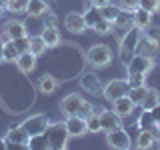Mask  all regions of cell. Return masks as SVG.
I'll use <instances>...</instances> for the list:
<instances>
[{
	"label": "cell",
	"instance_id": "obj_46",
	"mask_svg": "<svg viewBox=\"0 0 160 150\" xmlns=\"http://www.w3.org/2000/svg\"><path fill=\"white\" fill-rule=\"evenodd\" d=\"M154 134H156V140H158V142H160V126L156 128V132H154Z\"/></svg>",
	"mask_w": 160,
	"mask_h": 150
},
{
	"label": "cell",
	"instance_id": "obj_8",
	"mask_svg": "<svg viewBox=\"0 0 160 150\" xmlns=\"http://www.w3.org/2000/svg\"><path fill=\"white\" fill-rule=\"evenodd\" d=\"M6 142H8V148H14V146H20V148H28V140H30V134L26 132L24 126H14L6 132Z\"/></svg>",
	"mask_w": 160,
	"mask_h": 150
},
{
	"label": "cell",
	"instance_id": "obj_18",
	"mask_svg": "<svg viewBox=\"0 0 160 150\" xmlns=\"http://www.w3.org/2000/svg\"><path fill=\"white\" fill-rule=\"evenodd\" d=\"M132 20H134V26H138L140 30H146L150 24H152V12H148V10L138 6L132 12Z\"/></svg>",
	"mask_w": 160,
	"mask_h": 150
},
{
	"label": "cell",
	"instance_id": "obj_2",
	"mask_svg": "<svg viewBox=\"0 0 160 150\" xmlns=\"http://www.w3.org/2000/svg\"><path fill=\"white\" fill-rule=\"evenodd\" d=\"M142 32L144 30H140L138 26H132L124 32L122 40H120V58H122L124 64L136 54V46H138V40L142 36Z\"/></svg>",
	"mask_w": 160,
	"mask_h": 150
},
{
	"label": "cell",
	"instance_id": "obj_11",
	"mask_svg": "<svg viewBox=\"0 0 160 150\" xmlns=\"http://www.w3.org/2000/svg\"><path fill=\"white\" fill-rule=\"evenodd\" d=\"M82 102H84V98L80 96L78 92H72V94H68V96L62 98V102H60V110H62L64 116H72V114H78Z\"/></svg>",
	"mask_w": 160,
	"mask_h": 150
},
{
	"label": "cell",
	"instance_id": "obj_37",
	"mask_svg": "<svg viewBox=\"0 0 160 150\" xmlns=\"http://www.w3.org/2000/svg\"><path fill=\"white\" fill-rule=\"evenodd\" d=\"M138 6L154 14V12L160 10V0H138Z\"/></svg>",
	"mask_w": 160,
	"mask_h": 150
},
{
	"label": "cell",
	"instance_id": "obj_22",
	"mask_svg": "<svg viewBox=\"0 0 160 150\" xmlns=\"http://www.w3.org/2000/svg\"><path fill=\"white\" fill-rule=\"evenodd\" d=\"M56 88H58V80L54 78L52 74H44V76L38 80V90L44 92V94H52Z\"/></svg>",
	"mask_w": 160,
	"mask_h": 150
},
{
	"label": "cell",
	"instance_id": "obj_15",
	"mask_svg": "<svg viewBox=\"0 0 160 150\" xmlns=\"http://www.w3.org/2000/svg\"><path fill=\"white\" fill-rule=\"evenodd\" d=\"M134 108H136V104L130 100L128 94H126V96H120L118 100H114V102H112V110L118 114L120 118H128L130 114L134 112Z\"/></svg>",
	"mask_w": 160,
	"mask_h": 150
},
{
	"label": "cell",
	"instance_id": "obj_35",
	"mask_svg": "<svg viewBox=\"0 0 160 150\" xmlns=\"http://www.w3.org/2000/svg\"><path fill=\"white\" fill-rule=\"evenodd\" d=\"M120 6H114V4H108V6H104V8H100V12H102V16L110 20V22H114V18L118 16V12H120Z\"/></svg>",
	"mask_w": 160,
	"mask_h": 150
},
{
	"label": "cell",
	"instance_id": "obj_29",
	"mask_svg": "<svg viewBox=\"0 0 160 150\" xmlns=\"http://www.w3.org/2000/svg\"><path fill=\"white\" fill-rule=\"evenodd\" d=\"M146 90H148L146 84H144V86L130 88V90H128V96H130V100H132L136 106H140V104H142V100H144V96H146Z\"/></svg>",
	"mask_w": 160,
	"mask_h": 150
},
{
	"label": "cell",
	"instance_id": "obj_26",
	"mask_svg": "<svg viewBox=\"0 0 160 150\" xmlns=\"http://www.w3.org/2000/svg\"><path fill=\"white\" fill-rule=\"evenodd\" d=\"M46 42H44L42 40V36H40V34H36V36H30V52L34 54V56H42L44 52H46Z\"/></svg>",
	"mask_w": 160,
	"mask_h": 150
},
{
	"label": "cell",
	"instance_id": "obj_20",
	"mask_svg": "<svg viewBox=\"0 0 160 150\" xmlns=\"http://www.w3.org/2000/svg\"><path fill=\"white\" fill-rule=\"evenodd\" d=\"M26 12L30 14V16H40V18H42L44 14L52 12V10H50V4L46 2V0H28Z\"/></svg>",
	"mask_w": 160,
	"mask_h": 150
},
{
	"label": "cell",
	"instance_id": "obj_9",
	"mask_svg": "<svg viewBox=\"0 0 160 150\" xmlns=\"http://www.w3.org/2000/svg\"><path fill=\"white\" fill-rule=\"evenodd\" d=\"M22 126L26 128V132L30 136H38V134H44L48 128V118L44 114H34V116H28L22 122Z\"/></svg>",
	"mask_w": 160,
	"mask_h": 150
},
{
	"label": "cell",
	"instance_id": "obj_43",
	"mask_svg": "<svg viewBox=\"0 0 160 150\" xmlns=\"http://www.w3.org/2000/svg\"><path fill=\"white\" fill-rule=\"evenodd\" d=\"M4 148H8V142H6V138H2V140H0V150H4Z\"/></svg>",
	"mask_w": 160,
	"mask_h": 150
},
{
	"label": "cell",
	"instance_id": "obj_34",
	"mask_svg": "<svg viewBox=\"0 0 160 150\" xmlns=\"http://www.w3.org/2000/svg\"><path fill=\"white\" fill-rule=\"evenodd\" d=\"M128 86L130 88H136V86H144L146 84V74H140V72H134V74H128Z\"/></svg>",
	"mask_w": 160,
	"mask_h": 150
},
{
	"label": "cell",
	"instance_id": "obj_4",
	"mask_svg": "<svg viewBox=\"0 0 160 150\" xmlns=\"http://www.w3.org/2000/svg\"><path fill=\"white\" fill-rule=\"evenodd\" d=\"M154 68V56H144V54H134L132 58L126 62V70L128 74L140 72V74H146Z\"/></svg>",
	"mask_w": 160,
	"mask_h": 150
},
{
	"label": "cell",
	"instance_id": "obj_14",
	"mask_svg": "<svg viewBox=\"0 0 160 150\" xmlns=\"http://www.w3.org/2000/svg\"><path fill=\"white\" fill-rule=\"evenodd\" d=\"M64 26H66L72 34H82L86 30V22H84V16L80 12H70L64 18Z\"/></svg>",
	"mask_w": 160,
	"mask_h": 150
},
{
	"label": "cell",
	"instance_id": "obj_12",
	"mask_svg": "<svg viewBox=\"0 0 160 150\" xmlns=\"http://www.w3.org/2000/svg\"><path fill=\"white\" fill-rule=\"evenodd\" d=\"M160 50V42L154 38H150L146 32H142V36L138 40L136 54H144V56H156V52Z\"/></svg>",
	"mask_w": 160,
	"mask_h": 150
},
{
	"label": "cell",
	"instance_id": "obj_27",
	"mask_svg": "<svg viewBox=\"0 0 160 150\" xmlns=\"http://www.w3.org/2000/svg\"><path fill=\"white\" fill-rule=\"evenodd\" d=\"M138 128L140 130H154V132H156V122H154L150 110L142 108V114H140V118H138Z\"/></svg>",
	"mask_w": 160,
	"mask_h": 150
},
{
	"label": "cell",
	"instance_id": "obj_40",
	"mask_svg": "<svg viewBox=\"0 0 160 150\" xmlns=\"http://www.w3.org/2000/svg\"><path fill=\"white\" fill-rule=\"evenodd\" d=\"M144 32H146L150 38H154V40H158V42H160V28H154L152 24H150V26L144 30Z\"/></svg>",
	"mask_w": 160,
	"mask_h": 150
},
{
	"label": "cell",
	"instance_id": "obj_19",
	"mask_svg": "<svg viewBox=\"0 0 160 150\" xmlns=\"http://www.w3.org/2000/svg\"><path fill=\"white\" fill-rule=\"evenodd\" d=\"M132 12L134 10H120L118 12V16L114 18V28H118V30H124V32H126L128 28H132L134 26V20H132Z\"/></svg>",
	"mask_w": 160,
	"mask_h": 150
},
{
	"label": "cell",
	"instance_id": "obj_10",
	"mask_svg": "<svg viewBox=\"0 0 160 150\" xmlns=\"http://www.w3.org/2000/svg\"><path fill=\"white\" fill-rule=\"evenodd\" d=\"M66 124V130L70 134V138H82L84 134L88 132V126H86V118L78 116V114H72V116H66L64 120Z\"/></svg>",
	"mask_w": 160,
	"mask_h": 150
},
{
	"label": "cell",
	"instance_id": "obj_21",
	"mask_svg": "<svg viewBox=\"0 0 160 150\" xmlns=\"http://www.w3.org/2000/svg\"><path fill=\"white\" fill-rule=\"evenodd\" d=\"M40 36H42V40L46 42L48 48H54L60 44V32L56 26H44L42 32H40Z\"/></svg>",
	"mask_w": 160,
	"mask_h": 150
},
{
	"label": "cell",
	"instance_id": "obj_38",
	"mask_svg": "<svg viewBox=\"0 0 160 150\" xmlns=\"http://www.w3.org/2000/svg\"><path fill=\"white\" fill-rule=\"evenodd\" d=\"M92 112H94V104H92V102H86V100H84V102H82V106H80V110H78V116L88 118Z\"/></svg>",
	"mask_w": 160,
	"mask_h": 150
},
{
	"label": "cell",
	"instance_id": "obj_13",
	"mask_svg": "<svg viewBox=\"0 0 160 150\" xmlns=\"http://www.w3.org/2000/svg\"><path fill=\"white\" fill-rule=\"evenodd\" d=\"M98 116H100V126H102L104 132H110V130H114V128H120L122 126V118L118 116L114 110H102V112H98Z\"/></svg>",
	"mask_w": 160,
	"mask_h": 150
},
{
	"label": "cell",
	"instance_id": "obj_1",
	"mask_svg": "<svg viewBox=\"0 0 160 150\" xmlns=\"http://www.w3.org/2000/svg\"><path fill=\"white\" fill-rule=\"evenodd\" d=\"M44 136L48 138V146L52 150H64L68 146V130H66V124L64 122H52L48 124L46 132H44Z\"/></svg>",
	"mask_w": 160,
	"mask_h": 150
},
{
	"label": "cell",
	"instance_id": "obj_44",
	"mask_svg": "<svg viewBox=\"0 0 160 150\" xmlns=\"http://www.w3.org/2000/svg\"><path fill=\"white\" fill-rule=\"evenodd\" d=\"M2 50H4V42L0 40V62H4V58H2Z\"/></svg>",
	"mask_w": 160,
	"mask_h": 150
},
{
	"label": "cell",
	"instance_id": "obj_39",
	"mask_svg": "<svg viewBox=\"0 0 160 150\" xmlns=\"http://www.w3.org/2000/svg\"><path fill=\"white\" fill-rule=\"evenodd\" d=\"M120 8H124V10H136L138 8V0H120Z\"/></svg>",
	"mask_w": 160,
	"mask_h": 150
},
{
	"label": "cell",
	"instance_id": "obj_25",
	"mask_svg": "<svg viewBox=\"0 0 160 150\" xmlns=\"http://www.w3.org/2000/svg\"><path fill=\"white\" fill-rule=\"evenodd\" d=\"M158 102H160V92H158L156 88H148V90H146V96H144L142 104H140V108L150 110L152 106H156Z\"/></svg>",
	"mask_w": 160,
	"mask_h": 150
},
{
	"label": "cell",
	"instance_id": "obj_17",
	"mask_svg": "<svg viewBox=\"0 0 160 150\" xmlns=\"http://www.w3.org/2000/svg\"><path fill=\"white\" fill-rule=\"evenodd\" d=\"M16 66H18V70L22 74H30L34 68H36V56L28 50V52L20 54V56L16 58Z\"/></svg>",
	"mask_w": 160,
	"mask_h": 150
},
{
	"label": "cell",
	"instance_id": "obj_28",
	"mask_svg": "<svg viewBox=\"0 0 160 150\" xmlns=\"http://www.w3.org/2000/svg\"><path fill=\"white\" fill-rule=\"evenodd\" d=\"M20 56V52L16 50L12 40H8V42H4V50H2V58L4 62H16V58Z\"/></svg>",
	"mask_w": 160,
	"mask_h": 150
},
{
	"label": "cell",
	"instance_id": "obj_42",
	"mask_svg": "<svg viewBox=\"0 0 160 150\" xmlns=\"http://www.w3.org/2000/svg\"><path fill=\"white\" fill-rule=\"evenodd\" d=\"M90 4L96 6V8H104V6H108V4H112V0H90Z\"/></svg>",
	"mask_w": 160,
	"mask_h": 150
},
{
	"label": "cell",
	"instance_id": "obj_48",
	"mask_svg": "<svg viewBox=\"0 0 160 150\" xmlns=\"http://www.w3.org/2000/svg\"><path fill=\"white\" fill-rule=\"evenodd\" d=\"M46 2H54V0H46Z\"/></svg>",
	"mask_w": 160,
	"mask_h": 150
},
{
	"label": "cell",
	"instance_id": "obj_47",
	"mask_svg": "<svg viewBox=\"0 0 160 150\" xmlns=\"http://www.w3.org/2000/svg\"><path fill=\"white\" fill-rule=\"evenodd\" d=\"M2 12H4V8H0V16H2Z\"/></svg>",
	"mask_w": 160,
	"mask_h": 150
},
{
	"label": "cell",
	"instance_id": "obj_41",
	"mask_svg": "<svg viewBox=\"0 0 160 150\" xmlns=\"http://www.w3.org/2000/svg\"><path fill=\"white\" fill-rule=\"evenodd\" d=\"M150 114H152L154 122H156V128H158V126H160V102L156 104V106H152V108H150Z\"/></svg>",
	"mask_w": 160,
	"mask_h": 150
},
{
	"label": "cell",
	"instance_id": "obj_30",
	"mask_svg": "<svg viewBox=\"0 0 160 150\" xmlns=\"http://www.w3.org/2000/svg\"><path fill=\"white\" fill-rule=\"evenodd\" d=\"M28 148L32 150H44V148H50L48 146V138L44 134H38V136H30L28 140Z\"/></svg>",
	"mask_w": 160,
	"mask_h": 150
},
{
	"label": "cell",
	"instance_id": "obj_45",
	"mask_svg": "<svg viewBox=\"0 0 160 150\" xmlns=\"http://www.w3.org/2000/svg\"><path fill=\"white\" fill-rule=\"evenodd\" d=\"M6 6H8V0H0V8L6 10Z\"/></svg>",
	"mask_w": 160,
	"mask_h": 150
},
{
	"label": "cell",
	"instance_id": "obj_24",
	"mask_svg": "<svg viewBox=\"0 0 160 150\" xmlns=\"http://www.w3.org/2000/svg\"><path fill=\"white\" fill-rule=\"evenodd\" d=\"M82 16H84V22H86V28L92 30L94 24H96L98 20H102V12H100V8H96V6H92V4H90V8L82 14Z\"/></svg>",
	"mask_w": 160,
	"mask_h": 150
},
{
	"label": "cell",
	"instance_id": "obj_23",
	"mask_svg": "<svg viewBox=\"0 0 160 150\" xmlns=\"http://www.w3.org/2000/svg\"><path fill=\"white\" fill-rule=\"evenodd\" d=\"M154 138H156L154 130H140L136 136V148H152Z\"/></svg>",
	"mask_w": 160,
	"mask_h": 150
},
{
	"label": "cell",
	"instance_id": "obj_3",
	"mask_svg": "<svg viewBox=\"0 0 160 150\" xmlns=\"http://www.w3.org/2000/svg\"><path fill=\"white\" fill-rule=\"evenodd\" d=\"M86 60L92 68H104L112 62V50H110L106 44H96V46L88 48Z\"/></svg>",
	"mask_w": 160,
	"mask_h": 150
},
{
	"label": "cell",
	"instance_id": "obj_5",
	"mask_svg": "<svg viewBox=\"0 0 160 150\" xmlns=\"http://www.w3.org/2000/svg\"><path fill=\"white\" fill-rule=\"evenodd\" d=\"M128 80H110V82L104 86V92H102V96L108 100L110 104L114 102V100H118L120 96H126L128 94Z\"/></svg>",
	"mask_w": 160,
	"mask_h": 150
},
{
	"label": "cell",
	"instance_id": "obj_49",
	"mask_svg": "<svg viewBox=\"0 0 160 150\" xmlns=\"http://www.w3.org/2000/svg\"><path fill=\"white\" fill-rule=\"evenodd\" d=\"M8 2H10V0H8Z\"/></svg>",
	"mask_w": 160,
	"mask_h": 150
},
{
	"label": "cell",
	"instance_id": "obj_31",
	"mask_svg": "<svg viewBox=\"0 0 160 150\" xmlns=\"http://www.w3.org/2000/svg\"><path fill=\"white\" fill-rule=\"evenodd\" d=\"M112 28H114V24L102 16V20H98V22L94 24V28H92V30H94L96 34H100V36H106V34L112 32Z\"/></svg>",
	"mask_w": 160,
	"mask_h": 150
},
{
	"label": "cell",
	"instance_id": "obj_33",
	"mask_svg": "<svg viewBox=\"0 0 160 150\" xmlns=\"http://www.w3.org/2000/svg\"><path fill=\"white\" fill-rule=\"evenodd\" d=\"M86 126H88V132H92V134H96L102 130V126H100V116H98V112H92L90 116L86 118Z\"/></svg>",
	"mask_w": 160,
	"mask_h": 150
},
{
	"label": "cell",
	"instance_id": "obj_36",
	"mask_svg": "<svg viewBox=\"0 0 160 150\" xmlns=\"http://www.w3.org/2000/svg\"><path fill=\"white\" fill-rule=\"evenodd\" d=\"M12 42H14V46H16V50L20 54H24V52L30 50V36H28V34H26V36H20L16 40H12Z\"/></svg>",
	"mask_w": 160,
	"mask_h": 150
},
{
	"label": "cell",
	"instance_id": "obj_6",
	"mask_svg": "<svg viewBox=\"0 0 160 150\" xmlns=\"http://www.w3.org/2000/svg\"><path fill=\"white\" fill-rule=\"evenodd\" d=\"M106 142H108V146H112V148H116V150H126V148L132 146V140H130L128 132L122 126L106 132Z\"/></svg>",
	"mask_w": 160,
	"mask_h": 150
},
{
	"label": "cell",
	"instance_id": "obj_16",
	"mask_svg": "<svg viewBox=\"0 0 160 150\" xmlns=\"http://www.w3.org/2000/svg\"><path fill=\"white\" fill-rule=\"evenodd\" d=\"M26 26H24V22H20V20H8L6 26H4V36L6 40H16L20 36H26Z\"/></svg>",
	"mask_w": 160,
	"mask_h": 150
},
{
	"label": "cell",
	"instance_id": "obj_32",
	"mask_svg": "<svg viewBox=\"0 0 160 150\" xmlns=\"http://www.w3.org/2000/svg\"><path fill=\"white\" fill-rule=\"evenodd\" d=\"M26 8H28V0H10L8 6H6V10H8V12H12V14L26 12Z\"/></svg>",
	"mask_w": 160,
	"mask_h": 150
},
{
	"label": "cell",
	"instance_id": "obj_7",
	"mask_svg": "<svg viewBox=\"0 0 160 150\" xmlns=\"http://www.w3.org/2000/svg\"><path fill=\"white\" fill-rule=\"evenodd\" d=\"M80 86L88 94H92V96H102V92H104V84L98 78L96 72H84L80 76Z\"/></svg>",
	"mask_w": 160,
	"mask_h": 150
}]
</instances>
